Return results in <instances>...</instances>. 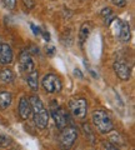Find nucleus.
<instances>
[{
	"mask_svg": "<svg viewBox=\"0 0 135 150\" xmlns=\"http://www.w3.org/2000/svg\"><path fill=\"white\" fill-rule=\"evenodd\" d=\"M26 83L29 88H31V90L36 91L38 90V83H39V74L35 69H33L30 73H28V76H26Z\"/></svg>",
	"mask_w": 135,
	"mask_h": 150,
	"instance_id": "f8f14e48",
	"label": "nucleus"
},
{
	"mask_svg": "<svg viewBox=\"0 0 135 150\" xmlns=\"http://www.w3.org/2000/svg\"><path fill=\"white\" fill-rule=\"evenodd\" d=\"M23 3H24V5H25V8L28 9V10H31L35 5L34 0H23Z\"/></svg>",
	"mask_w": 135,
	"mask_h": 150,
	"instance_id": "412c9836",
	"label": "nucleus"
},
{
	"mask_svg": "<svg viewBox=\"0 0 135 150\" xmlns=\"http://www.w3.org/2000/svg\"><path fill=\"white\" fill-rule=\"evenodd\" d=\"M54 53H55V48H54V46H50V48H49V46H46V54L52 56V55H54Z\"/></svg>",
	"mask_w": 135,
	"mask_h": 150,
	"instance_id": "b1692460",
	"label": "nucleus"
},
{
	"mask_svg": "<svg viewBox=\"0 0 135 150\" xmlns=\"http://www.w3.org/2000/svg\"><path fill=\"white\" fill-rule=\"evenodd\" d=\"M111 3L118 8H124L127 5V0H111Z\"/></svg>",
	"mask_w": 135,
	"mask_h": 150,
	"instance_id": "aec40b11",
	"label": "nucleus"
},
{
	"mask_svg": "<svg viewBox=\"0 0 135 150\" xmlns=\"http://www.w3.org/2000/svg\"><path fill=\"white\" fill-rule=\"evenodd\" d=\"M91 120L100 134H110L114 130L113 120H111L108 112L103 109H98L93 112Z\"/></svg>",
	"mask_w": 135,
	"mask_h": 150,
	"instance_id": "f03ea898",
	"label": "nucleus"
},
{
	"mask_svg": "<svg viewBox=\"0 0 135 150\" xmlns=\"http://www.w3.org/2000/svg\"><path fill=\"white\" fill-rule=\"evenodd\" d=\"M13 103V94L9 91H0V109L6 110Z\"/></svg>",
	"mask_w": 135,
	"mask_h": 150,
	"instance_id": "4468645a",
	"label": "nucleus"
},
{
	"mask_svg": "<svg viewBox=\"0 0 135 150\" xmlns=\"http://www.w3.org/2000/svg\"><path fill=\"white\" fill-rule=\"evenodd\" d=\"M29 101L31 105V115H33V119H34L35 125L38 126L39 129H45L46 126H48L49 114H48V110L45 109L43 101L36 95L30 96Z\"/></svg>",
	"mask_w": 135,
	"mask_h": 150,
	"instance_id": "f257e3e1",
	"label": "nucleus"
},
{
	"mask_svg": "<svg viewBox=\"0 0 135 150\" xmlns=\"http://www.w3.org/2000/svg\"><path fill=\"white\" fill-rule=\"evenodd\" d=\"M83 129H84V133H85V135H86V139H89L90 142H91V144H95V137L91 133L90 126L88 125V124H84L83 125Z\"/></svg>",
	"mask_w": 135,
	"mask_h": 150,
	"instance_id": "a211bd4d",
	"label": "nucleus"
},
{
	"mask_svg": "<svg viewBox=\"0 0 135 150\" xmlns=\"http://www.w3.org/2000/svg\"><path fill=\"white\" fill-rule=\"evenodd\" d=\"M41 34H43V36L45 38L46 41H50V34H48L46 31H43V30H41Z\"/></svg>",
	"mask_w": 135,
	"mask_h": 150,
	"instance_id": "a878e982",
	"label": "nucleus"
},
{
	"mask_svg": "<svg viewBox=\"0 0 135 150\" xmlns=\"http://www.w3.org/2000/svg\"><path fill=\"white\" fill-rule=\"evenodd\" d=\"M69 109L76 119H84L88 112V103L84 98H75L69 101Z\"/></svg>",
	"mask_w": 135,
	"mask_h": 150,
	"instance_id": "39448f33",
	"label": "nucleus"
},
{
	"mask_svg": "<svg viewBox=\"0 0 135 150\" xmlns=\"http://www.w3.org/2000/svg\"><path fill=\"white\" fill-rule=\"evenodd\" d=\"M52 116H53L55 124H57V126L59 129L65 128V126L68 125V123H69L66 112H65V110H63L60 106L53 108V109H52Z\"/></svg>",
	"mask_w": 135,
	"mask_h": 150,
	"instance_id": "0eeeda50",
	"label": "nucleus"
},
{
	"mask_svg": "<svg viewBox=\"0 0 135 150\" xmlns=\"http://www.w3.org/2000/svg\"><path fill=\"white\" fill-rule=\"evenodd\" d=\"M113 68H114L115 74L118 75V78L120 79V80L128 81L130 79V76H131V70H130V67L127 63L116 60V62L114 63V65H113Z\"/></svg>",
	"mask_w": 135,
	"mask_h": 150,
	"instance_id": "423d86ee",
	"label": "nucleus"
},
{
	"mask_svg": "<svg viewBox=\"0 0 135 150\" xmlns=\"http://www.w3.org/2000/svg\"><path fill=\"white\" fill-rule=\"evenodd\" d=\"M100 15L104 18V20H105V24H106V25H109L110 23H111V20H113V19L115 18L110 8H105V9H103V10H101V13H100Z\"/></svg>",
	"mask_w": 135,
	"mask_h": 150,
	"instance_id": "dca6fc26",
	"label": "nucleus"
},
{
	"mask_svg": "<svg viewBox=\"0 0 135 150\" xmlns=\"http://www.w3.org/2000/svg\"><path fill=\"white\" fill-rule=\"evenodd\" d=\"M103 148H105V149H118V146H116L115 144H113L111 142H109V140H106V142L103 143Z\"/></svg>",
	"mask_w": 135,
	"mask_h": 150,
	"instance_id": "4be33fe9",
	"label": "nucleus"
},
{
	"mask_svg": "<svg viewBox=\"0 0 135 150\" xmlns=\"http://www.w3.org/2000/svg\"><path fill=\"white\" fill-rule=\"evenodd\" d=\"M3 5L8 10H14L16 6V0H1Z\"/></svg>",
	"mask_w": 135,
	"mask_h": 150,
	"instance_id": "6ab92c4d",
	"label": "nucleus"
},
{
	"mask_svg": "<svg viewBox=\"0 0 135 150\" xmlns=\"http://www.w3.org/2000/svg\"><path fill=\"white\" fill-rule=\"evenodd\" d=\"M74 74H75L78 78H80V79H83V78H84L83 73H81V71H80V70H79V69H75V70H74Z\"/></svg>",
	"mask_w": 135,
	"mask_h": 150,
	"instance_id": "393cba45",
	"label": "nucleus"
},
{
	"mask_svg": "<svg viewBox=\"0 0 135 150\" xmlns=\"http://www.w3.org/2000/svg\"><path fill=\"white\" fill-rule=\"evenodd\" d=\"M30 28L33 29V33H34L35 35H39V34H41V29H40V28H38L36 25H34V24H33V23H30Z\"/></svg>",
	"mask_w": 135,
	"mask_h": 150,
	"instance_id": "5701e85b",
	"label": "nucleus"
},
{
	"mask_svg": "<svg viewBox=\"0 0 135 150\" xmlns=\"http://www.w3.org/2000/svg\"><path fill=\"white\" fill-rule=\"evenodd\" d=\"M13 50L8 44H0V64L9 65L13 62Z\"/></svg>",
	"mask_w": 135,
	"mask_h": 150,
	"instance_id": "9d476101",
	"label": "nucleus"
},
{
	"mask_svg": "<svg viewBox=\"0 0 135 150\" xmlns=\"http://www.w3.org/2000/svg\"><path fill=\"white\" fill-rule=\"evenodd\" d=\"M90 33H91V25L89 23H84L80 26V30H79V43H80L81 46L84 45L88 38H89Z\"/></svg>",
	"mask_w": 135,
	"mask_h": 150,
	"instance_id": "ddd939ff",
	"label": "nucleus"
},
{
	"mask_svg": "<svg viewBox=\"0 0 135 150\" xmlns=\"http://www.w3.org/2000/svg\"><path fill=\"white\" fill-rule=\"evenodd\" d=\"M14 79H15V75H14L13 70L10 69H3L0 71V81L1 83H5V84H9V83H13Z\"/></svg>",
	"mask_w": 135,
	"mask_h": 150,
	"instance_id": "2eb2a0df",
	"label": "nucleus"
},
{
	"mask_svg": "<svg viewBox=\"0 0 135 150\" xmlns=\"http://www.w3.org/2000/svg\"><path fill=\"white\" fill-rule=\"evenodd\" d=\"M41 85H43L44 90L46 93L54 94V93H60L63 89V84L61 80L58 75L55 74H46L45 76L43 78V81H41Z\"/></svg>",
	"mask_w": 135,
	"mask_h": 150,
	"instance_id": "7ed1b4c3",
	"label": "nucleus"
},
{
	"mask_svg": "<svg viewBox=\"0 0 135 150\" xmlns=\"http://www.w3.org/2000/svg\"><path fill=\"white\" fill-rule=\"evenodd\" d=\"M118 39H120L123 43H129L131 39V30H130V25L127 21H122V26H120L119 36Z\"/></svg>",
	"mask_w": 135,
	"mask_h": 150,
	"instance_id": "9b49d317",
	"label": "nucleus"
},
{
	"mask_svg": "<svg viewBox=\"0 0 135 150\" xmlns=\"http://www.w3.org/2000/svg\"><path fill=\"white\" fill-rule=\"evenodd\" d=\"M78 138V129L75 126H65L60 134V145L64 149H70Z\"/></svg>",
	"mask_w": 135,
	"mask_h": 150,
	"instance_id": "20e7f679",
	"label": "nucleus"
},
{
	"mask_svg": "<svg viewBox=\"0 0 135 150\" xmlns=\"http://www.w3.org/2000/svg\"><path fill=\"white\" fill-rule=\"evenodd\" d=\"M18 112H19V116L23 120H28L31 116V105L29 99L26 98H21L19 101V105H18Z\"/></svg>",
	"mask_w": 135,
	"mask_h": 150,
	"instance_id": "1a4fd4ad",
	"label": "nucleus"
},
{
	"mask_svg": "<svg viewBox=\"0 0 135 150\" xmlns=\"http://www.w3.org/2000/svg\"><path fill=\"white\" fill-rule=\"evenodd\" d=\"M19 65L20 69L24 73H30L33 69H34V62H33L31 55L29 54V51L23 50L20 55H19Z\"/></svg>",
	"mask_w": 135,
	"mask_h": 150,
	"instance_id": "6e6552de",
	"label": "nucleus"
},
{
	"mask_svg": "<svg viewBox=\"0 0 135 150\" xmlns=\"http://www.w3.org/2000/svg\"><path fill=\"white\" fill-rule=\"evenodd\" d=\"M11 143H13L11 138L0 131V146H9Z\"/></svg>",
	"mask_w": 135,
	"mask_h": 150,
	"instance_id": "f3484780",
	"label": "nucleus"
}]
</instances>
